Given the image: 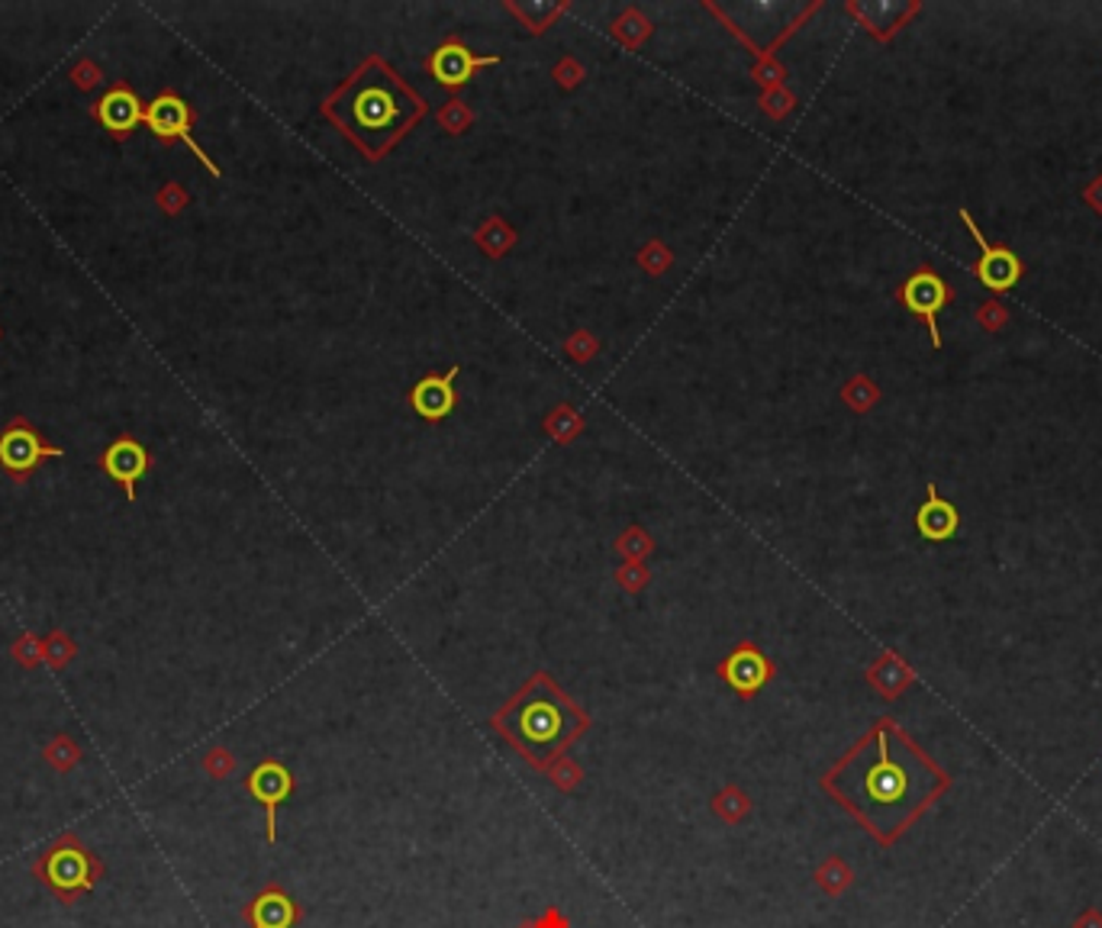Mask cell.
Wrapping results in <instances>:
<instances>
[{
  "instance_id": "15",
  "label": "cell",
  "mask_w": 1102,
  "mask_h": 928,
  "mask_svg": "<svg viewBox=\"0 0 1102 928\" xmlns=\"http://www.w3.org/2000/svg\"><path fill=\"white\" fill-rule=\"evenodd\" d=\"M245 919L252 928H291L297 919V909L278 887H268L261 896L252 900V906L245 909Z\"/></svg>"
},
{
  "instance_id": "12",
  "label": "cell",
  "mask_w": 1102,
  "mask_h": 928,
  "mask_svg": "<svg viewBox=\"0 0 1102 928\" xmlns=\"http://www.w3.org/2000/svg\"><path fill=\"white\" fill-rule=\"evenodd\" d=\"M94 113H97V120L113 133V136H130L136 126H139V120H146V113H143V103H139V97L130 90V87H113L110 94H103L100 97V103L94 107Z\"/></svg>"
},
{
  "instance_id": "17",
  "label": "cell",
  "mask_w": 1102,
  "mask_h": 928,
  "mask_svg": "<svg viewBox=\"0 0 1102 928\" xmlns=\"http://www.w3.org/2000/svg\"><path fill=\"white\" fill-rule=\"evenodd\" d=\"M42 758H46L49 768H56L59 773H69L81 761L78 742L69 738V735H56V738L42 748Z\"/></svg>"
},
{
  "instance_id": "9",
  "label": "cell",
  "mask_w": 1102,
  "mask_h": 928,
  "mask_svg": "<svg viewBox=\"0 0 1102 928\" xmlns=\"http://www.w3.org/2000/svg\"><path fill=\"white\" fill-rule=\"evenodd\" d=\"M52 455H62V452L52 449V445H42V439L29 426H23V423L10 426L0 436V464L7 471H13L16 477L29 474L42 459H52Z\"/></svg>"
},
{
  "instance_id": "10",
  "label": "cell",
  "mask_w": 1102,
  "mask_h": 928,
  "mask_svg": "<svg viewBox=\"0 0 1102 928\" xmlns=\"http://www.w3.org/2000/svg\"><path fill=\"white\" fill-rule=\"evenodd\" d=\"M291 790H294V780H291V773H287V768L284 765H278V761H265V765H258L255 771L248 773V793L265 806V813H268V842H274V822H278V806L291 796Z\"/></svg>"
},
{
  "instance_id": "11",
  "label": "cell",
  "mask_w": 1102,
  "mask_h": 928,
  "mask_svg": "<svg viewBox=\"0 0 1102 928\" xmlns=\"http://www.w3.org/2000/svg\"><path fill=\"white\" fill-rule=\"evenodd\" d=\"M103 467L107 474L123 484L126 497L133 500L136 497V484L139 477L149 471V452L136 442V439H117L107 452H103Z\"/></svg>"
},
{
  "instance_id": "14",
  "label": "cell",
  "mask_w": 1102,
  "mask_h": 928,
  "mask_svg": "<svg viewBox=\"0 0 1102 928\" xmlns=\"http://www.w3.org/2000/svg\"><path fill=\"white\" fill-rule=\"evenodd\" d=\"M725 681L738 691L742 696H751L758 687H764V681L771 677V664L755 651V648H738L725 668H722Z\"/></svg>"
},
{
  "instance_id": "3",
  "label": "cell",
  "mask_w": 1102,
  "mask_h": 928,
  "mask_svg": "<svg viewBox=\"0 0 1102 928\" xmlns=\"http://www.w3.org/2000/svg\"><path fill=\"white\" fill-rule=\"evenodd\" d=\"M574 725H577V716L554 691L551 694H529V699L523 696L513 706V712L503 719V729L532 758H539L542 752H558V745H564L571 738Z\"/></svg>"
},
{
  "instance_id": "21",
  "label": "cell",
  "mask_w": 1102,
  "mask_h": 928,
  "mask_svg": "<svg viewBox=\"0 0 1102 928\" xmlns=\"http://www.w3.org/2000/svg\"><path fill=\"white\" fill-rule=\"evenodd\" d=\"M13 655H16V661H23V664H36V661L42 658V645H39L33 635H23V638L13 645Z\"/></svg>"
},
{
  "instance_id": "1",
  "label": "cell",
  "mask_w": 1102,
  "mask_h": 928,
  "mask_svg": "<svg viewBox=\"0 0 1102 928\" xmlns=\"http://www.w3.org/2000/svg\"><path fill=\"white\" fill-rule=\"evenodd\" d=\"M825 786L848 806L883 845H893L909 826L935 806L951 786L947 777L916 742L883 719L865 742L829 773Z\"/></svg>"
},
{
  "instance_id": "4",
  "label": "cell",
  "mask_w": 1102,
  "mask_h": 928,
  "mask_svg": "<svg viewBox=\"0 0 1102 928\" xmlns=\"http://www.w3.org/2000/svg\"><path fill=\"white\" fill-rule=\"evenodd\" d=\"M345 120L352 126V133H394L396 126H403L409 120V97L400 84H391L384 77L371 81L362 77L358 84L348 87L345 94Z\"/></svg>"
},
{
  "instance_id": "2",
  "label": "cell",
  "mask_w": 1102,
  "mask_h": 928,
  "mask_svg": "<svg viewBox=\"0 0 1102 928\" xmlns=\"http://www.w3.org/2000/svg\"><path fill=\"white\" fill-rule=\"evenodd\" d=\"M33 877L49 887L65 906H72L97 887V880L103 877V864L75 832H65L33 860Z\"/></svg>"
},
{
  "instance_id": "19",
  "label": "cell",
  "mask_w": 1102,
  "mask_h": 928,
  "mask_svg": "<svg viewBox=\"0 0 1102 928\" xmlns=\"http://www.w3.org/2000/svg\"><path fill=\"white\" fill-rule=\"evenodd\" d=\"M75 655V645L62 635V632H56V635H49L46 638V645H42V658L52 664V668H62L69 658Z\"/></svg>"
},
{
  "instance_id": "5",
  "label": "cell",
  "mask_w": 1102,
  "mask_h": 928,
  "mask_svg": "<svg viewBox=\"0 0 1102 928\" xmlns=\"http://www.w3.org/2000/svg\"><path fill=\"white\" fill-rule=\"evenodd\" d=\"M960 220H964V227L970 230L974 242L980 245V258H977V265H974L977 278H980L990 291H1009V288H1016L1025 271L1019 255H1016L1013 248H1006V245H990L987 235L977 230V223H974V217H970L967 210H960Z\"/></svg>"
},
{
  "instance_id": "18",
  "label": "cell",
  "mask_w": 1102,
  "mask_h": 928,
  "mask_svg": "<svg viewBox=\"0 0 1102 928\" xmlns=\"http://www.w3.org/2000/svg\"><path fill=\"white\" fill-rule=\"evenodd\" d=\"M819 883H822L829 893H842V890L852 883V867H845L838 857H832V860L819 870Z\"/></svg>"
},
{
  "instance_id": "13",
  "label": "cell",
  "mask_w": 1102,
  "mask_h": 928,
  "mask_svg": "<svg viewBox=\"0 0 1102 928\" xmlns=\"http://www.w3.org/2000/svg\"><path fill=\"white\" fill-rule=\"evenodd\" d=\"M455 378H458V365L449 375H432L423 378L413 387L409 403L423 419H445L455 410Z\"/></svg>"
},
{
  "instance_id": "7",
  "label": "cell",
  "mask_w": 1102,
  "mask_h": 928,
  "mask_svg": "<svg viewBox=\"0 0 1102 928\" xmlns=\"http://www.w3.org/2000/svg\"><path fill=\"white\" fill-rule=\"evenodd\" d=\"M146 123H149V130L156 133L158 139H184L191 146V152L197 155L213 174H220V168L194 143V136H191V110H187V103L177 94H161L158 100H152V107L146 110Z\"/></svg>"
},
{
  "instance_id": "22",
  "label": "cell",
  "mask_w": 1102,
  "mask_h": 928,
  "mask_svg": "<svg viewBox=\"0 0 1102 928\" xmlns=\"http://www.w3.org/2000/svg\"><path fill=\"white\" fill-rule=\"evenodd\" d=\"M1070 928H1102V913L1097 906H1087V909L1074 919V926Z\"/></svg>"
},
{
  "instance_id": "8",
  "label": "cell",
  "mask_w": 1102,
  "mask_h": 928,
  "mask_svg": "<svg viewBox=\"0 0 1102 928\" xmlns=\"http://www.w3.org/2000/svg\"><path fill=\"white\" fill-rule=\"evenodd\" d=\"M497 62H500L497 56H474L462 42H445L429 56V75L445 87H458L468 84L477 69H490Z\"/></svg>"
},
{
  "instance_id": "6",
  "label": "cell",
  "mask_w": 1102,
  "mask_h": 928,
  "mask_svg": "<svg viewBox=\"0 0 1102 928\" xmlns=\"http://www.w3.org/2000/svg\"><path fill=\"white\" fill-rule=\"evenodd\" d=\"M951 301V291L947 284L929 268L916 271L906 284H903V304L906 309H913L919 319H926L929 326V335H932V345H942V335H939V313L947 307Z\"/></svg>"
},
{
  "instance_id": "16",
  "label": "cell",
  "mask_w": 1102,
  "mask_h": 928,
  "mask_svg": "<svg viewBox=\"0 0 1102 928\" xmlns=\"http://www.w3.org/2000/svg\"><path fill=\"white\" fill-rule=\"evenodd\" d=\"M957 523H960L957 510H954L947 500L939 497L935 487H929V497H926V503H922V510H919V516H916L919 533H922L929 541H947L954 533H957Z\"/></svg>"
},
{
  "instance_id": "20",
  "label": "cell",
  "mask_w": 1102,
  "mask_h": 928,
  "mask_svg": "<svg viewBox=\"0 0 1102 928\" xmlns=\"http://www.w3.org/2000/svg\"><path fill=\"white\" fill-rule=\"evenodd\" d=\"M204 771L210 773V777H226V773L233 771V755H226L223 748H213L207 758H204Z\"/></svg>"
}]
</instances>
